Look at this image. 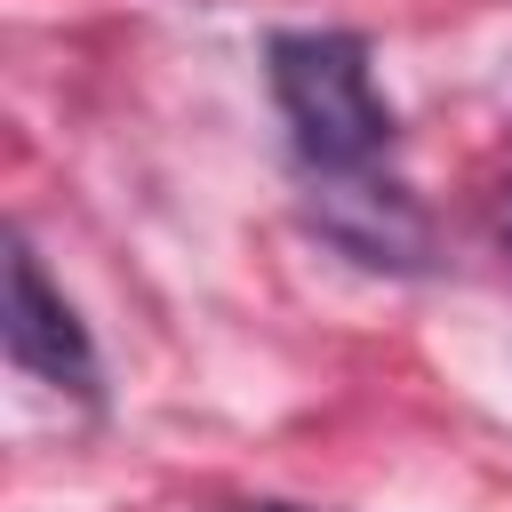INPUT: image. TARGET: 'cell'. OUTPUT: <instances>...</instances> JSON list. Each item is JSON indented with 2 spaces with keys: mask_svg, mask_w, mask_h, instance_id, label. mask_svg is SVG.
Wrapping results in <instances>:
<instances>
[{
  "mask_svg": "<svg viewBox=\"0 0 512 512\" xmlns=\"http://www.w3.org/2000/svg\"><path fill=\"white\" fill-rule=\"evenodd\" d=\"M288 136L312 168H368L392 144V104L376 96L360 32H272L264 48Z\"/></svg>",
  "mask_w": 512,
  "mask_h": 512,
  "instance_id": "obj_1",
  "label": "cell"
},
{
  "mask_svg": "<svg viewBox=\"0 0 512 512\" xmlns=\"http://www.w3.org/2000/svg\"><path fill=\"white\" fill-rule=\"evenodd\" d=\"M312 224H320V240H336L344 256H360L376 272H424L432 264V216L408 184H376L360 168H320Z\"/></svg>",
  "mask_w": 512,
  "mask_h": 512,
  "instance_id": "obj_2",
  "label": "cell"
},
{
  "mask_svg": "<svg viewBox=\"0 0 512 512\" xmlns=\"http://www.w3.org/2000/svg\"><path fill=\"white\" fill-rule=\"evenodd\" d=\"M0 336H8L16 368L96 400V344H88L80 312L64 304V288H48V272H40V256L24 240H8V320H0Z\"/></svg>",
  "mask_w": 512,
  "mask_h": 512,
  "instance_id": "obj_3",
  "label": "cell"
},
{
  "mask_svg": "<svg viewBox=\"0 0 512 512\" xmlns=\"http://www.w3.org/2000/svg\"><path fill=\"white\" fill-rule=\"evenodd\" d=\"M496 224H504V248H512V184H504V208H496Z\"/></svg>",
  "mask_w": 512,
  "mask_h": 512,
  "instance_id": "obj_4",
  "label": "cell"
},
{
  "mask_svg": "<svg viewBox=\"0 0 512 512\" xmlns=\"http://www.w3.org/2000/svg\"><path fill=\"white\" fill-rule=\"evenodd\" d=\"M240 512H296V504H240Z\"/></svg>",
  "mask_w": 512,
  "mask_h": 512,
  "instance_id": "obj_5",
  "label": "cell"
}]
</instances>
